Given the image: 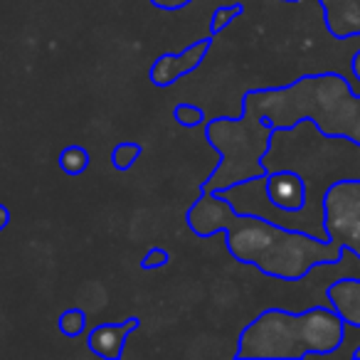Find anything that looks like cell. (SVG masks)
I'll return each mask as SVG.
<instances>
[{
	"label": "cell",
	"instance_id": "277c9868",
	"mask_svg": "<svg viewBox=\"0 0 360 360\" xmlns=\"http://www.w3.org/2000/svg\"><path fill=\"white\" fill-rule=\"evenodd\" d=\"M326 237L360 257V180H338L323 195Z\"/></svg>",
	"mask_w": 360,
	"mask_h": 360
},
{
	"label": "cell",
	"instance_id": "9c48e42d",
	"mask_svg": "<svg viewBox=\"0 0 360 360\" xmlns=\"http://www.w3.org/2000/svg\"><path fill=\"white\" fill-rule=\"evenodd\" d=\"M136 328V319H129L126 323H109L99 326L91 330L89 335V348L101 358H119L129 333Z\"/></svg>",
	"mask_w": 360,
	"mask_h": 360
},
{
	"label": "cell",
	"instance_id": "6da1fadb",
	"mask_svg": "<svg viewBox=\"0 0 360 360\" xmlns=\"http://www.w3.org/2000/svg\"><path fill=\"white\" fill-rule=\"evenodd\" d=\"M227 250L247 264H257L274 279H301L311 269L335 262L340 247L309 232L286 230L257 215H232L227 222Z\"/></svg>",
	"mask_w": 360,
	"mask_h": 360
},
{
	"label": "cell",
	"instance_id": "8992f818",
	"mask_svg": "<svg viewBox=\"0 0 360 360\" xmlns=\"http://www.w3.org/2000/svg\"><path fill=\"white\" fill-rule=\"evenodd\" d=\"M232 215H235V210H232L230 202H227L220 193H205V195L193 205L191 215H188V222H191L195 235L207 237V235H215V232L225 230Z\"/></svg>",
	"mask_w": 360,
	"mask_h": 360
},
{
	"label": "cell",
	"instance_id": "2e32d148",
	"mask_svg": "<svg viewBox=\"0 0 360 360\" xmlns=\"http://www.w3.org/2000/svg\"><path fill=\"white\" fill-rule=\"evenodd\" d=\"M158 8H168V11H173V8H183L188 3V0H153Z\"/></svg>",
	"mask_w": 360,
	"mask_h": 360
},
{
	"label": "cell",
	"instance_id": "30bf717a",
	"mask_svg": "<svg viewBox=\"0 0 360 360\" xmlns=\"http://www.w3.org/2000/svg\"><path fill=\"white\" fill-rule=\"evenodd\" d=\"M60 163L67 173H82V170L89 165V153H86L84 148H77L75 146V148H67L65 153H62Z\"/></svg>",
	"mask_w": 360,
	"mask_h": 360
},
{
	"label": "cell",
	"instance_id": "ba28073f",
	"mask_svg": "<svg viewBox=\"0 0 360 360\" xmlns=\"http://www.w3.org/2000/svg\"><path fill=\"white\" fill-rule=\"evenodd\" d=\"M328 306L345 321V323H358L360 326V279L355 276H345L330 284Z\"/></svg>",
	"mask_w": 360,
	"mask_h": 360
},
{
	"label": "cell",
	"instance_id": "4fadbf2b",
	"mask_svg": "<svg viewBox=\"0 0 360 360\" xmlns=\"http://www.w3.org/2000/svg\"><path fill=\"white\" fill-rule=\"evenodd\" d=\"M175 119H178V124H183V126H198V124H202V111L198 109V106L183 104L175 109Z\"/></svg>",
	"mask_w": 360,
	"mask_h": 360
},
{
	"label": "cell",
	"instance_id": "5b68a950",
	"mask_svg": "<svg viewBox=\"0 0 360 360\" xmlns=\"http://www.w3.org/2000/svg\"><path fill=\"white\" fill-rule=\"evenodd\" d=\"M296 330H299V340L306 350V358L328 355L343 340L345 321L330 306H323V309L314 306L304 314H296Z\"/></svg>",
	"mask_w": 360,
	"mask_h": 360
},
{
	"label": "cell",
	"instance_id": "ac0fdd59",
	"mask_svg": "<svg viewBox=\"0 0 360 360\" xmlns=\"http://www.w3.org/2000/svg\"><path fill=\"white\" fill-rule=\"evenodd\" d=\"M353 67H355V75H358V79H360V55L355 57V65Z\"/></svg>",
	"mask_w": 360,
	"mask_h": 360
},
{
	"label": "cell",
	"instance_id": "5bb4252c",
	"mask_svg": "<svg viewBox=\"0 0 360 360\" xmlns=\"http://www.w3.org/2000/svg\"><path fill=\"white\" fill-rule=\"evenodd\" d=\"M168 252L165 250H150L148 255L143 257V262H141V266L143 269H155V266H163V264H168Z\"/></svg>",
	"mask_w": 360,
	"mask_h": 360
},
{
	"label": "cell",
	"instance_id": "7c38bea8",
	"mask_svg": "<svg viewBox=\"0 0 360 360\" xmlns=\"http://www.w3.org/2000/svg\"><path fill=\"white\" fill-rule=\"evenodd\" d=\"M60 328L67 335H79L82 328H84V314L82 311H67L60 321Z\"/></svg>",
	"mask_w": 360,
	"mask_h": 360
},
{
	"label": "cell",
	"instance_id": "52a82bcc",
	"mask_svg": "<svg viewBox=\"0 0 360 360\" xmlns=\"http://www.w3.org/2000/svg\"><path fill=\"white\" fill-rule=\"evenodd\" d=\"M207 45L210 42H198L193 50L183 52V55H168L160 57L158 62L153 65V72H150V79L155 82L158 86H168L170 82H175L178 77H183L186 72L195 70V65L202 60V55L207 52Z\"/></svg>",
	"mask_w": 360,
	"mask_h": 360
},
{
	"label": "cell",
	"instance_id": "9a60e30c",
	"mask_svg": "<svg viewBox=\"0 0 360 360\" xmlns=\"http://www.w3.org/2000/svg\"><path fill=\"white\" fill-rule=\"evenodd\" d=\"M237 15H240V8H225V11H217L215 20H212V30H222V27L230 25V20Z\"/></svg>",
	"mask_w": 360,
	"mask_h": 360
},
{
	"label": "cell",
	"instance_id": "7a4b0ae2",
	"mask_svg": "<svg viewBox=\"0 0 360 360\" xmlns=\"http://www.w3.org/2000/svg\"><path fill=\"white\" fill-rule=\"evenodd\" d=\"M271 131H274V126L252 111H247V116H242V119L212 121L207 136H210L212 146L222 153V165L215 170L210 183H205V193H220L235 183L255 178L247 163L259 175H264L262 155L269 146Z\"/></svg>",
	"mask_w": 360,
	"mask_h": 360
},
{
	"label": "cell",
	"instance_id": "3957f363",
	"mask_svg": "<svg viewBox=\"0 0 360 360\" xmlns=\"http://www.w3.org/2000/svg\"><path fill=\"white\" fill-rule=\"evenodd\" d=\"M240 358H306L296 330V316L286 311H264L240 338Z\"/></svg>",
	"mask_w": 360,
	"mask_h": 360
},
{
	"label": "cell",
	"instance_id": "8fae6325",
	"mask_svg": "<svg viewBox=\"0 0 360 360\" xmlns=\"http://www.w3.org/2000/svg\"><path fill=\"white\" fill-rule=\"evenodd\" d=\"M139 155H141V148L136 143H121L119 148L114 150V165L119 170H129L131 165L136 163Z\"/></svg>",
	"mask_w": 360,
	"mask_h": 360
},
{
	"label": "cell",
	"instance_id": "e0dca14e",
	"mask_svg": "<svg viewBox=\"0 0 360 360\" xmlns=\"http://www.w3.org/2000/svg\"><path fill=\"white\" fill-rule=\"evenodd\" d=\"M6 220H8V212H6V210H3V207H0V227L6 225Z\"/></svg>",
	"mask_w": 360,
	"mask_h": 360
}]
</instances>
